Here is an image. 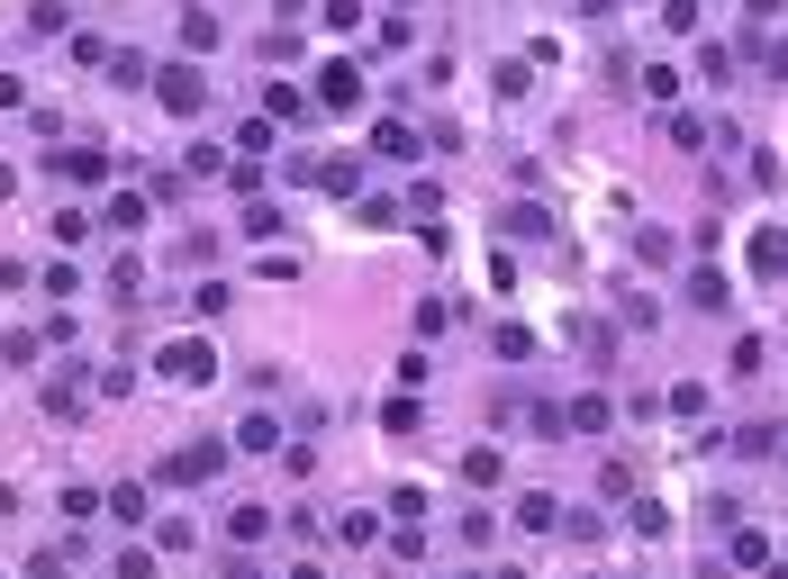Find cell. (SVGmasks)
Masks as SVG:
<instances>
[{"label":"cell","instance_id":"obj_1","mask_svg":"<svg viewBox=\"0 0 788 579\" xmlns=\"http://www.w3.org/2000/svg\"><path fill=\"white\" fill-rule=\"evenodd\" d=\"M155 381L164 390H209L218 381V344L209 335H164L155 344Z\"/></svg>","mask_w":788,"mask_h":579},{"label":"cell","instance_id":"obj_2","mask_svg":"<svg viewBox=\"0 0 788 579\" xmlns=\"http://www.w3.org/2000/svg\"><path fill=\"white\" fill-rule=\"evenodd\" d=\"M155 109L181 118V127L209 118V72H200V63H164V72H155Z\"/></svg>","mask_w":788,"mask_h":579},{"label":"cell","instance_id":"obj_3","mask_svg":"<svg viewBox=\"0 0 788 579\" xmlns=\"http://www.w3.org/2000/svg\"><path fill=\"white\" fill-rule=\"evenodd\" d=\"M227 471V444H209V434H200V444H181V453H164V480L173 489H200V480H218Z\"/></svg>","mask_w":788,"mask_h":579},{"label":"cell","instance_id":"obj_4","mask_svg":"<svg viewBox=\"0 0 788 579\" xmlns=\"http://www.w3.org/2000/svg\"><path fill=\"white\" fill-rule=\"evenodd\" d=\"M317 109H326V118H345V109H363V63H354V55H336V63L317 72Z\"/></svg>","mask_w":788,"mask_h":579},{"label":"cell","instance_id":"obj_5","mask_svg":"<svg viewBox=\"0 0 788 579\" xmlns=\"http://www.w3.org/2000/svg\"><path fill=\"white\" fill-rule=\"evenodd\" d=\"M282 434H290V425H282L273 408H245L236 434H227V453H282Z\"/></svg>","mask_w":788,"mask_h":579},{"label":"cell","instance_id":"obj_6","mask_svg":"<svg viewBox=\"0 0 788 579\" xmlns=\"http://www.w3.org/2000/svg\"><path fill=\"white\" fill-rule=\"evenodd\" d=\"M372 155H381L390 173H408V164L426 155V145H417V127H408V118H381V127H372Z\"/></svg>","mask_w":788,"mask_h":579},{"label":"cell","instance_id":"obj_7","mask_svg":"<svg viewBox=\"0 0 788 579\" xmlns=\"http://www.w3.org/2000/svg\"><path fill=\"white\" fill-rule=\"evenodd\" d=\"M662 136H671V145H680V155H707V145H716V118H707V109H689V100H680V109H671V118H662Z\"/></svg>","mask_w":788,"mask_h":579},{"label":"cell","instance_id":"obj_8","mask_svg":"<svg viewBox=\"0 0 788 579\" xmlns=\"http://www.w3.org/2000/svg\"><path fill=\"white\" fill-rule=\"evenodd\" d=\"M146 217H155V199H146V190H109V208H100V227H109V236H137Z\"/></svg>","mask_w":788,"mask_h":579},{"label":"cell","instance_id":"obj_9","mask_svg":"<svg viewBox=\"0 0 788 579\" xmlns=\"http://www.w3.org/2000/svg\"><path fill=\"white\" fill-rule=\"evenodd\" d=\"M516 534H562V498L553 489H525L516 498Z\"/></svg>","mask_w":788,"mask_h":579},{"label":"cell","instance_id":"obj_10","mask_svg":"<svg viewBox=\"0 0 788 579\" xmlns=\"http://www.w3.org/2000/svg\"><path fill=\"white\" fill-rule=\"evenodd\" d=\"M726 561H735V570H770V534L735 517V526H726Z\"/></svg>","mask_w":788,"mask_h":579},{"label":"cell","instance_id":"obj_11","mask_svg":"<svg viewBox=\"0 0 788 579\" xmlns=\"http://www.w3.org/2000/svg\"><path fill=\"white\" fill-rule=\"evenodd\" d=\"M100 507H109V498H100L91 480H63V489H55V517H63V526H91Z\"/></svg>","mask_w":788,"mask_h":579},{"label":"cell","instance_id":"obj_12","mask_svg":"<svg viewBox=\"0 0 788 579\" xmlns=\"http://www.w3.org/2000/svg\"><path fill=\"white\" fill-rule=\"evenodd\" d=\"M562 416H571V434H608V425H617V399H608V390H589V399H571Z\"/></svg>","mask_w":788,"mask_h":579},{"label":"cell","instance_id":"obj_13","mask_svg":"<svg viewBox=\"0 0 788 579\" xmlns=\"http://www.w3.org/2000/svg\"><path fill=\"white\" fill-rule=\"evenodd\" d=\"M689 308H707V317H716V308H735V281L698 263V272H689Z\"/></svg>","mask_w":788,"mask_h":579},{"label":"cell","instance_id":"obj_14","mask_svg":"<svg viewBox=\"0 0 788 579\" xmlns=\"http://www.w3.org/2000/svg\"><path fill=\"white\" fill-rule=\"evenodd\" d=\"M55 173H63V181H109V155H100V145H63Z\"/></svg>","mask_w":788,"mask_h":579},{"label":"cell","instance_id":"obj_15","mask_svg":"<svg viewBox=\"0 0 788 579\" xmlns=\"http://www.w3.org/2000/svg\"><path fill=\"white\" fill-rule=\"evenodd\" d=\"M82 408H91V390L73 372H46V416H82Z\"/></svg>","mask_w":788,"mask_h":579},{"label":"cell","instance_id":"obj_16","mask_svg":"<svg viewBox=\"0 0 788 579\" xmlns=\"http://www.w3.org/2000/svg\"><path fill=\"white\" fill-rule=\"evenodd\" d=\"M109 517H118V526H146V517H155L146 480H118V489H109Z\"/></svg>","mask_w":788,"mask_h":579},{"label":"cell","instance_id":"obj_17","mask_svg":"<svg viewBox=\"0 0 788 579\" xmlns=\"http://www.w3.org/2000/svg\"><path fill=\"white\" fill-rule=\"evenodd\" d=\"M634 82H643V100H662V109H680V72H671V63H634Z\"/></svg>","mask_w":788,"mask_h":579},{"label":"cell","instance_id":"obj_18","mask_svg":"<svg viewBox=\"0 0 788 579\" xmlns=\"http://www.w3.org/2000/svg\"><path fill=\"white\" fill-rule=\"evenodd\" d=\"M109 300H146V263L137 254H109Z\"/></svg>","mask_w":788,"mask_h":579},{"label":"cell","instance_id":"obj_19","mask_svg":"<svg viewBox=\"0 0 788 579\" xmlns=\"http://www.w3.org/2000/svg\"><path fill=\"white\" fill-rule=\"evenodd\" d=\"M37 290H46L55 308H73V300H82V272H73V263H46V272H37Z\"/></svg>","mask_w":788,"mask_h":579},{"label":"cell","instance_id":"obj_20","mask_svg":"<svg viewBox=\"0 0 788 579\" xmlns=\"http://www.w3.org/2000/svg\"><path fill=\"white\" fill-rule=\"evenodd\" d=\"M752 272H770V281L788 272V227H761V236H752Z\"/></svg>","mask_w":788,"mask_h":579},{"label":"cell","instance_id":"obj_21","mask_svg":"<svg viewBox=\"0 0 788 579\" xmlns=\"http://www.w3.org/2000/svg\"><path fill=\"white\" fill-rule=\"evenodd\" d=\"M181 46L209 55V46H218V10H200V0H190V10H181Z\"/></svg>","mask_w":788,"mask_h":579},{"label":"cell","instance_id":"obj_22","mask_svg":"<svg viewBox=\"0 0 788 579\" xmlns=\"http://www.w3.org/2000/svg\"><path fill=\"white\" fill-rule=\"evenodd\" d=\"M28 37H73V10L63 0H28Z\"/></svg>","mask_w":788,"mask_h":579},{"label":"cell","instance_id":"obj_23","mask_svg":"<svg viewBox=\"0 0 788 579\" xmlns=\"http://www.w3.org/2000/svg\"><path fill=\"white\" fill-rule=\"evenodd\" d=\"M317 190H336V199L363 190V164H354V155H326V164H317Z\"/></svg>","mask_w":788,"mask_h":579},{"label":"cell","instance_id":"obj_24","mask_svg":"<svg viewBox=\"0 0 788 579\" xmlns=\"http://www.w3.org/2000/svg\"><path fill=\"white\" fill-rule=\"evenodd\" d=\"M0 362H28V372H37V362H46V335H37V326H10V335H0Z\"/></svg>","mask_w":788,"mask_h":579},{"label":"cell","instance_id":"obj_25","mask_svg":"<svg viewBox=\"0 0 788 579\" xmlns=\"http://www.w3.org/2000/svg\"><path fill=\"white\" fill-rule=\"evenodd\" d=\"M263 118H273V127H282V118H308V91H299V82H273V91H263Z\"/></svg>","mask_w":788,"mask_h":579},{"label":"cell","instance_id":"obj_26","mask_svg":"<svg viewBox=\"0 0 788 579\" xmlns=\"http://www.w3.org/2000/svg\"><path fill=\"white\" fill-rule=\"evenodd\" d=\"M499 227H508V236H553V208H535V199H516V208L499 217Z\"/></svg>","mask_w":788,"mask_h":579},{"label":"cell","instance_id":"obj_27","mask_svg":"<svg viewBox=\"0 0 788 579\" xmlns=\"http://www.w3.org/2000/svg\"><path fill=\"white\" fill-rule=\"evenodd\" d=\"M236 227H245V245H263V236H282V208H273V199H245Z\"/></svg>","mask_w":788,"mask_h":579},{"label":"cell","instance_id":"obj_28","mask_svg":"<svg viewBox=\"0 0 788 579\" xmlns=\"http://www.w3.org/2000/svg\"><path fill=\"white\" fill-rule=\"evenodd\" d=\"M499 471H508L499 444H472V453H463V480H472V489H499Z\"/></svg>","mask_w":788,"mask_h":579},{"label":"cell","instance_id":"obj_29","mask_svg":"<svg viewBox=\"0 0 788 579\" xmlns=\"http://www.w3.org/2000/svg\"><path fill=\"white\" fill-rule=\"evenodd\" d=\"M263 534H273V507H236L227 517V543H263Z\"/></svg>","mask_w":788,"mask_h":579},{"label":"cell","instance_id":"obj_30","mask_svg":"<svg viewBox=\"0 0 788 579\" xmlns=\"http://www.w3.org/2000/svg\"><path fill=\"white\" fill-rule=\"evenodd\" d=\"M381 434H417V390H390V408H381Z\"/></svg>","mask_w":788,"mask_h":579},{"label":"cell","instance_id":"obj_31","mask_svg":"<svg viewBox=\"0 0 788 579\" xmlns=\"http://www.w3.org/2000/svg\"><path fill=\"white\" fill-rule=\"evenodd\" d=\"M46 236H55V245H82V236H91V208H55Z\"/></svg>","mask_w":788,"mask_h":579},{"label":"cell","instance_id":"obj_32","mask_svg":"<svg viewBox=\"0 0 788 579\" xmlns=\"http://www.w3.org/2000/svg\"><path fill=\"white\" fill-rule=\"evenodd\" d=\"M735 453H743V462H761V453H779V425H735Z\"/></svg>","mask_w":788,"mask_h":579},{"label":"cell","instance_id":"obj_33","mask_svg":"<svg viewBox=\"0 0 788 579\" xmlns=\"http://www.w3.org/2000/svg\"><path fill=\"white\" fill-rule=\"evenodd\" d=\"M634 254H643V263H671L680 236H671V227H634Z\"/></svg>","mask_w":788,"mask_h":579},{"label":"cell","instance_id":"obj_34","mask_svg":"<svg viewBox=\"0 0 788 579\" xmlns=\"http://www.w3.org/2000/svg\"><path fill=\"white\" fill-rule=\"evenodd\" d=\"M200 534H190V517H155V552H190Z\"/></svg>","mask_w":788,"mask_h":579},{"label":"cell","instance_id":"obj_35","mask_svg":"<svg viewBox=\"0 0 788 579\" xmlns=\"http://www.w3.org/2000/svg\"><path fill=\"white\" fill-rule=\"evenodd\" d=\"M236 155H254V164L273 155V118H245V127H236Z\"/></svg>","mask_w":788,"mask_h":579},{"label":"cell","instance_id":"obj_36","mask_svg":"<svg viewBox=\"0 0 788 579\" xmlns=\"http://www.w3.org/2000/svg\"><path fill=\"white\" fill-rule=\"evenodd\" d=\"M227 164H236L227 145H190V164H181V173H190V181H209V173H227Z\"/></svg>","mask_w":788,"mask_h":579},{"label":"cell","instance_id":"obj_37","mask_svg":"<svg viewBox=\"0 0 788 579\" xmlns=\"http://www.w3.org/2000/svg\"><path fill=\"white\" fill-rule=\"evenodd\" d=\"M634 534H643V543L671 534V507H662V498H634Z\"/></svg>","mask_w":788,"mask_h":579},{"label":"cell","instance_id":"obj_38","mask_svg":"<svg viewBox=\"0 0 788 579\" xmlns=\"http://www.w3.org/2000/svg\"><path fill=\"white\" fill-rule=\"evenodd\" d=\"M109 579H155V552H146V543H127V552L109 561Z\"/></svg>","mask_w":788,"mask_h":579},{"label":"cell","instance_id":"obj_39","mask_svg":"<svg viewBox=\"0 0 788 579\" xmlns=\"http://www.w3.org/2000/svg\"><path fill=\"white\" fill-rule=\"evenodd\" d=\"M336 534H345V543H372V534H381V517H372V507H345Z\"/></svg>","mask_w":788,"mask_h":579},{"label":"cell","instance_id":"obj_40","mask_svg":"<svg viewBox=\"0 0 788 579\" xmlns=\"http://www.w3.org/2000/svg\"><path fill=\"white\" fill-rule=\"evenodd\" d=\"M109 82L137 91V82H146V55H137V46H118V55H109Z\"/></svg>","mask_w":788,"mask_h":579},{"label":"cell","instance_id":"obj_41","mask_svg":"<svg viewBox=\"0 0 788 579\" xmlns=\"http://www.w3.org/2000/svg\"><path fill=\"white\" fill-rule=\"evenodd\" d=\"M109 55H118V46H109L100 28H73V63H109Z\"/></svg>","mask_w":788,"mask_h":579},{"label":"cell","instance_id":"obj_42","mask_svg":"<svg viewBox=\"0 0 788 579\" xmlns=\"http://www.w3.org/2000/svg\"><path fill=\"white\" fill-rule=\"evenodd\" d=\"M227 300H236L227 281H200V290H190V308H200V317H227Z\"/></svg>","mask_w":788,"mask_h":579},{"label":"cell","instance_id":"obj_43","mask_svg":"<svg viewBox=\"0 0 788 579\" xmlns=\"http://www.w3.org/2000/svg\"><path fill=\"white\" fill-rule=\"evenodd\" d=\"M490 344H499V353H508V362H525V353H535V326H499V335H490Z\"/></svg>","mask_w":788,"mask_h":579},{"label":"cell","instance_id":"obj_44","mask_svg":"<svg viewBox=\"0 0 788 579\" xmlns=\"http://www.w3.org/2000/svg\"><path fill=\"white\" fill-rule=\"evenodd\" d=\"M317 19L326 28H363V0H317Z\"/></svg>","mask_w":788,"mask_h":579},{"label":"cell","instance_id":"obj_45","mask_svg":"<svg viewBox=\"0 0 788 579\" xmlns=\"http://www.w3.org/2000/svg\"><path fill=\"white\" fill-rule=\"evenodd\" d=\"M662 28H671V37H698V0H671V10H662Z\"/></svg>","mask_w":788,"mask_h":579},{"label":"cell","instance_id":"obj_46","mask_svg":"<svg viewBox=\"0 0 788 579\" xmlns=\"http://www.w3.org/2000/svg\"><path fill=\"white\" fill-rule=\"evenodd\" d=\"M37 272H28V254H0V290H28Z\"/></svg>","mask_w":788,"mask_h":579},{"label":"cell","instance_id":"obj_47","mask_svg":"<svg viewBox=\"0 0 788 579\" xmlns=\"http://www.w3.org/2000/svg\"><path fill=\"white\" fill-rule=\"evenodd\" d=\"M0 109H28V72H0Z\"/></svg>","mask_w":788,"mask_h":579},{"label":"cell","instance_id":"obj_48","mask_svg":"<svg viewBox=\"0 0 788 579\" xmlns=\"http://www.w3.org/2000/svg\"><path fill=\"white\" fill-rule=\"evenodd\" d=\"M779 10H788V0H743V19H752V28H770Z\"/></svg>","mask_w":788,"mask_h":579},{"label":"cell","instance_id":"obj_49","mask_svg":"<svg viewBox=\"0 0 788 579\" xmlns=\"http://www.w3.org/2000/svg\"><path fill=\"white\" fill-rule=\"evenodd\" d=\"M761 63H770L779 82H788V37H770V46H761Z\"/></svg>","mask_w":788,"mask_h":579},{"label":"cell","instance_id":"obj_50","mask_svg":"<svg viewBox=\"0 0 788 579\" xmlns=\"http://www.w3.org/2000/svg\"><path fill=\"white\" fill-rule=\"evenodd\" d=\"M28 579H73V570H63L55 552H37V561H28Z\"/></svg>","mask_w":788,"mask_h":579},{"label":"cell","instance_id":"obj_51","mask_svg":"<svg viewBox=\"0 0 788 579\" xmlns=\"http://www.w3.org/2000/svg\"><path fill=\"white\" fill-rule=\"evenodd\" d=\"M0 199H19V164H0Z\"/></svg>","mask_w":788,"mask_h":579},{"label":"cell","instance_id":"obj_52","mask_svg":"<svg viewBox=\"0 0 788 579\" xmlns=\"http://www.w3.org/2000/svg\"><path fill=\"white\" fill-rule=\"evenodd\" d=\"M290 579H326V561H299V570H290Z\"/></svg>","mask_w":788,"mask_h":579}]
</instances>
